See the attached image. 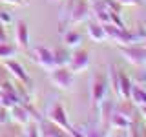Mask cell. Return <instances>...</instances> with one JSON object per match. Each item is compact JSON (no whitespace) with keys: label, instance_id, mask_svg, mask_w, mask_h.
Here are the masks:
<instances>
[{"label":"cell","instance_id":"cell-25","mask_svg":"<svg viewBox=\"0 0 146 137\" xmlns=\"http://www.w3.org/2000/svg\"><path fill=\"white\" fill-rule=\"evenodd\" d=\"M0 2L9 4V6H24V4H27V0H0Z\"/></svg>","mask_w":146,"mask_h":137},{"label":"cell","instance_id":"cell-19","mask_svg":"<svg viewBox=\"0 0 146 137\" xmlns=\"http://www.w3.org/2000/svg\"><path fill=\"white\" fill-rule=\"evenodd\" d=\"M106 70H108V84L111 86V90L115 91V95H119V75H121V71L117 70L113 64H108L106 66Z\"/></svg>","mask_w":146,"mask_h":137},{"label":"cell","instance_id":"cell-6","mask_svg":"<svg viewBox=\"0 0 146 137\" xmlns=\"http://www.w3.org/2000/svg\"><path fill=\"white\" fill-rule=\"evenodd\" d=\"M104 27V33H106V40H111V42H115L119 46H126V44H133L131 42V33L130 29H126V27H119L115 24H102Z\"/></svg>","mask_w":146,"mask_h":137},{"label":"cell","instance_id":"cell-20","mask_svg":"<svg viewBox=\"0 0 146 137\" xmlns=\"http://www.w3.org/2000/svg\"><path fill=\"white\" fill-rule=\"evenodd\" d=\"M17 55V49L13 44H9L7 40H4V42H0V61H9V59H13Z\"/></svg>","mask_w":146,"mask_h":137},{"label":"cell","instance_id":"cell-16","mask_svg":"<svg viewBox=\"0 0 146 137\" xmlns=\"http://www.w3.org/2000/svg\"><path fill=\"white\" fill-rule=\"evenodd\" d=\"M62 42L66 48H71V49H77L82 42V35L75 29H68V31H62Z\"/></svg>","mask_w":146,"mask_h":137},{"label":"cell","instance_id":"cell-30","mask_svg":"<svg viewBox=\"0 0 146 137\" xmlns=\"http://www.w3.org/2000/svg\"><path fill=\"white\" fill-rule=\"evenodd\" d=\"M51 2H57V0H51Z\"/></svg>","mask_w":146,"mask_h":137},{"label":"cell","instance_id":"cell-17","mask_svg":"<svg viewBox=\"0 0 146 137\" xmlns=\"http://www.w3.org/2000/svg\"><path fill=\"white\" fill-rule=\"evenodd\" d=\"M130 100L135 104L137 108H143V106H146V90H144L141 84H133V86H131V95H130Z\"/></svg>","mask_w":146,"mask_h":137},{"label":"cell","instance_id":"cell-26","mask_svg":"<svg viewBox=\"0 0 146 137\" xmlns=\"http://www.w3.org/2000/svg\"><path fill=\"white\" fill-rule=\"evenodd\" d=\"M117 2L121 4L122 7H124V6H139L141 0H117Z\"/></svg>","mask_w":146,"mask_h":137},{"label":"cell","instance_id":"cell-27","mask_svg":"<svg viewBox=\"0 0 146 137\" xmlns=\"http://www.w3.org/2000/svg\"><path fill=\"white\" fill-rule=\"evenodd\" d=\"M4 40H7V35H6V29H4V26L0 24V42H4Z\"/></svg>","mask_w":146,"mask_h":137},{"label":"cell","instance_id":"cell-5","mask_svg":"<svg viewBox=\"0 0 146 137\" xmlns=\"http://www.w3.org/2000/svg\"><path fill=\"white\" fill-rule=\"evenodd\" d=\"M121 53L124 55V59L133 66H146V48L141 44H126L121 46Z\"/></svg>","mask_w":146,"mask_h":137},{"label":"cell","instance_id":"cell-29","mask_svg":"<svg viewBox=\"0 0 146 137\" xmlns=\"http://www.w3.org/2000/svg\"><path fill=\"white\" fill-rule=\"evenodd\" d=\"M88 2H95V0H88Z\"/></svg>","mask_w":146,"mask_h":137},{"label":"cell","instance_id":"cell-8","mask_svg":"<svg viewBox=\"0 0 146 137\" xmlns=\"http://www.w3.org/2000/svg\"><path fill=\"white\" fill-rule=\"evenodd\" d=\"M4 70H7L9 75H13L18 82L26 84V88H31V86H33V80H31V77L26 73V70L22 68L20 62H17V61H13V59H9V61H6V64H4Z\"/></svg>","mask_w":146,"mask_h":137},{"label":"cell","instance_id":"cell-24","mask_svg":"<svg viewBox=\"0 0 146 137\" xmlns=\"http://www.w3.org/2000/svg\"><path fill=\"white\" fill-rule=\"evenodd\" d=\"M137 82L139 84H146V68H143V70L137 73Z\"/></svg>","mask_w":146,"mask_h":137},{"label":"cell","instance_id":"cell-28","mask_svg":"<svg viewBox=\"0 0 146 137\" xmlns=\"http://www.w3.org/2000/svg\"><path fill=\"white\" fill-rule=\"evenodd\" d=\"M139 113H143V117L146 119V106H143V108H139Z\"/></svg>","mask_w":146,"mask_h":137},{"label":"cell","instance_id":"cell-31","mask_svg":"<svg viewBox=\"0 0 146 137\" xmlns=\"http://www.w3.org/2000/svg\"><path fill=\"white\" fill-rule=\"evenodd\" d=\"M143 2H144V4H146V0H143Z\"/></svg>","mask_w":146,"mask_h":137},{"label":"cell","instance_id":"cell-1","mask_svg":"<svg viewBox=\"0 0 146 137\" xmlns=\"http://www.w3.org/2000/svg\"><path fill=\"white\" fill-rule=\"evenodd\" d=\"M91 15V2L88 0H66L60 9V24H80Z\"/></svg>","mask_w":146,"mask_h":137},{"label":"cell","instance_id":"cell-7","mask_svg":"<svg viewBox=\"0 0 146 137\" xmlns=\"http://www.w3.org/2000/svg\"><path fill=\"white\" fill-rule=\"evenodd\" d=\"M66 66L70 68L73 73H80V71L88 70V66H90V53L77 48L75 51L70 55V61H68Z\"/></svg>","mask_w":146,"mask_h":137},{"label":"cell","instance_id":"cell-13","mask_svg":"<svg viewBox=\"0 0 146 137\" xmlns=\"http://www.w3.org/2000/svg\"><path fill=\"white\" fill-rule=\"evenodd\" d=\"M111 110H113V102L111 99L106 97L102 99V102L97 106V113H99V121H100V126L106 130L108 128V122H110V115H111Z\"/></svg>","mask_w":146,"mask_h":137},{"label":"cell","instance_id":"cell-9","mask_svg":"<svg viewBox=\"0 0 146 137\" xmlns=\"http://www.w3.org/2000/svg\"><path fill=\"white\" fill-rule=\"evenodd\" d=\"M33 61L44 70H53L55 68V59H53V49L46 48V46H36L33 49Z\"/></svg>","mask_w":146,"mask_h":137},{"label":"cell","instance_id":"cell-2","mask_svg":"<svg viewBox=\"0 0 146 137\" xmlns=\"http://www.w3.org/2000/svg\"><path fill=\"white\" fill-rule=\"evenodd\" d=\"M108 75L104 71H93L90 77V100L91 108L97 110L102 99L108 97Z\"/></svg>","mask_w":146,"mask_h":137},{"label":"cell","instance_id":"cell-12","mask_svg":"<svg viewBox=\"0 0 146 137\" xmlns=\"http://www.w3.org/2000/svg\"><path fill=\"white\" fill-rule=\"evenodd\" d=\"M130 124L131 121L128 119L126 115H122L119 110L113 106L111 110V115H110V122H108V128H111V130H124L128 134V130H130Z\"/></svg>","mask_w":146,"mask_h":137},{"label":"cell","instance_id":"cell-3","mask_svg":"<svg viewBox=\"0 0 146 137\" xmlns=\"http://www.w3.org/2000/svg\"><path fill=\"white\" fill-rule=\"evenodd\" d=\"M46 119H49L51 122H55L58 128H62L64 132H66V135H79V132H75V128H73L70 124V121H68V113L66 110H64V106L60 102H51L48 106V110H46Z\"/></svg>","mask_w":146,"mask_h":137},{"label":"cell","instance_id":"cell-21","mask_svg":"<svg viewBox=\"0 0 146 137\" xmlns=\"http://www.w3.org/2000/svg\"><path fill=\"white\" fill-rule=\"evenodd\" d=\"M53 59H55V66H66L70 61V53L66 48H57L53 49Z\"/></svg>","mask_w":146,"mask_h":137},{"label":"cell","instance_id":"cell-32","mask_svg":"<svg viewBox=\"0 0 146 137\" xmlns=\"http://www.w3.org/2000/svg\"><path fill=\"white\" fill-rule=\"evenodd\" d=\"M144 26H146V20H144Z\"/></svg>","mask_w":146,"mask_h":137},{"label":"cell","instance_id":"cell-22","mask_svg":"<svg viewBox=\"0 0 146 137\" xmlns=\"http://www.w3.org/2000/svg\"><path fill=\"white\" fill-rule=\"evenodd\" d=\"M11 22H13V15L9 11H4V9H2V11H0V24L6 27V26L11 24Z\"/></svg>","mask_w":146,"mask_h":137},{"label":"cell","instance_id":"cell-14","mask_svg":"<svg viewBox=\"0 0 146 137\" xmlns=\"http://www.w3.org/2000/svg\"><path fill=\"white\" fill-rule=\"evenodd\" d=\"M15 37H17V44L20 46L22 49H26L29 46V31H27V24L22 20L17 22V27H15Z\"/></svg>","mask_w":146,"mask_h":137},{"label":"cell","instance_id":"cell-15","mask_svg":"<svg viewBox=\"0 0 146 137\" xmlns=\"http://www.w3.org/2000/svg\"><path fill=\"white\" fill-rule=\"evenodd\" d=\"M131 79L128 75L121 71V75H119V95L117 99H122V100H130V95H131Z\"/></svg>","mask_w":146,"mask_h":137},{"label":"cell","instance_id":"cell-23","mask_svg":"<svg viewBox=\"0 0 146 137\" xmlns=\"http://www.w3.org/2000/svg\"><path fill=\"white\" fill-rule=\"evenodd\" d=\"M7 122H9V108L0 104V126L7 124Z\"/></svg>","mask_w":146,"mask_h":137},{"label":"cell","instance_id":"cell-10","mask_svg":"<svg viewBox=\"0 0 146 137\" xmlns=\"http://www.w3.org/2000/svg\"><path fill=\"white\" fill-rule=\"evenodd\" d=\"M36 132H38L40 137H62V135H66V132L62 128H58L55 122H51L46 117H40L36 121Z\"/></svg>","mask_w":146,"mask_h":137},{"label":"cell","instance_id":"cell-11","mask_svg":"<svg viewBox=\"0 0 146 137\" xmlns=\"http://www.w3.org/2000/svg\"><path fill=\"white\" fill-rule=\"evenodd\" d=\"M9 119L20 126H26L31 121V115H29V110H27L26 102H18V104L9 108Z\"/></svg>","mask_w":146,"mask_h":137},{"label":"cell","instance_id":"cell-18","mask_svg":"<svg viewBox=\"0 0 146 137\" xmlns=\"http://www.w3.org/2000/svg\"><path fill=\"white\" fill-rule=\"evenodd\" d=\"M88 37L93 42H104L106 40V33H104V27L102 24H99V22H91V24H88Z\"/></svg>","mask_w":146,"mask_h":137},{"label":"cell","instance_id":"cell-4","mask_svg":"<svg viewBox=\"0 0 146 137\" xmlns=\"http://www.w3.org/2000/svg\"><path fill=\"white\" fill-rule=\"evenodd\" d=\"M73 73L68 66H55L53 70H49V80L53 82V86H57L58 90H71L73 88Z\"/></svg>","mask_w":146,"mask_h":137}]
</instances>
